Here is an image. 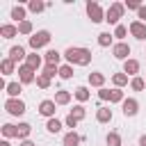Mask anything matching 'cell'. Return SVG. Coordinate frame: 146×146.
I'll return each instance as SVG.
<instances>
[{"label": "cell", "mask_w": 146, "mask_h": 146, "mask_svg": "<svg viewBox=\"0 0 146 146\" xmlns=\"http://www.w3.org/2000/svg\"><path fill=\"white\" fill-rule=\"evenodd\" d=\"M64 59H66V64H75V66H89L91 64V50L89 48H75V46H71V48H66L64 50Z\"/></svg>", "instance_id": "1"}, {"label": "cell", "mask_w": 146, "mask_h": 146, "mask_svg": "<svg viewBox=\"0 0 146 146\" xmlns=\"http://www.w3.org/2000/svg\"><path fill=\"white\" fill-rule=\"evenodd\" d=\"M123 14H125V5L123 2H112L107 7V11H105V21L110 25H119V21L123 18Z\"/></svg>", "instance_id": "2"}, {"label": "cell", "mask_w": 146, "mask_h": 146, "mask_svg": "<svg viewBox=\"0 0 146 146\" xmlns=\"http://www.w3.org/2000/svg\"><path fill=\"white\" fill-rule=\"evenodd\" d=\"M50 39H52V36H50V32H48V30H39V32H34V34L30 36V48L36 52L39 48L48 46V43H50Z\"/></svg>", "instance_id": "3"}, {"label": "cell", "mask_w": 146, "mask_h": 146, "mask_svg": "<svg viewBox=\"0 0 146 146\" xmlns=\"http://www.w3.org/2000/svg\"><path fill=\"white\" fill-rule=\"evenodd\" d=\"M36 71L34 68H30L27 64H21L18 66V82L21 84H32V82H36Z\"/></svg>", "instance_id": "4"}, {"label": "cell", "mask_w": 146, "mask_h": 146, "mask_svg": "<svg viewBox=\"0 0 146 146\" xmlns=\"http://www.w3.org/2000/svg\"><path fill=\"white\" fill-rule=\"evenodd\" d=\"M87 16L91 23H103L105 21V11L98 2H87Z\"/></svg>", "instance_id": "5"}, {"label": "cell", "mask_w": 146, "mask_h": 146, "mask_svg": "<svg viewBox=\"0 0 146 146\" xmlns=\"http://www.w3.org/2000/svg\"><path fill=\"white\" fill-rule=\"evenodd\" d=\"M5 110H7L11 116H23V114H25V103H23L21 98H7Z\"/></svg>", "instance_id": "6"}, {"label": "cell", "mask_w": 146, "mask_h": 146, "mask_svg": "<svg viewBox=\"0 0 146 146\" xmlns=\"http://www.w3.org/2000/svg\"><path fill=\"white\" fill-rule=\"evenodd\" d=\"M55 112H57V103L55 100H41L39 103V114L46 116V119H55Z\"/></svg>", "instance_id": "7"}, {"label": "cell", "mask_w": 146, "mask_h": 146, "mask_svg": "<svg viewBox=\"0 0 146 146\" xmlns=\"http://www.w3.org/2000/svg\"><path fill=\"white\" fill-rule=\"evenodd\" d=\"M128 32H130L135 39L144 41V39H146V23H144V21H132L130 27H128Z\"/></svg>", "instance_id": "8"}, {"label": "cell", "mask_w": 146, "mask_h": 146, "mask_svg": "<svg viewBox=\"0 0 146 146\" xmlns=\"http://www.w3.org/2000/svg\"><path fill=\"white\" fill-rule=\"evenodd\" d=\"M112 55H114L116 59H123V62H125V59H130V57H128V55H130V46H128L125 41H119V43L112 46Z\"/></svg>", "instance_id": "9"}, {"label": "cell", "mask_w": 146, "mask_h": 146, "mask_svg": "<svg viewBox=\"0 0 146 146\" xmlns=\"http://www.w3.org/2000/svg\"><path fill=\"white\" fill-rule=\"evenodd\" d=\"M139 68H141V64H139L137 59H132V57L123 62V73H125V75H130V78H137Z\"/></svg>", "instance_id": "10"}, {"label": "cell", "mask_w": 146, "mask_h": 146, "mask_svg": "<svg viewBox=\"0 0 146 146\" xmlns=\"http://www.w3.org/2000/svg\"><path fill=\"white\" fill-rule=\"evenodd\" d=\"M121 107H123V114H125V116H135V114L139 112V103H137V98H125V100L121 103Z\"/></svg>", "instance_id": "11"}, {"label": "cell", "mask_w": 146, "mask_h": 146, "mask_svg": "<svg viewBox=\"0 0 146 146\" xmlns=\"http://www.w3.org/2000/svg\"><path fill=\"white\" fill-rule=\"evenodd\" d=\"M80 141H82V137L75 130H68L64 135V139H62V146H80Z\"/></svg>", "instance_id": "12"}, {"label": "cell", "mask_w": 146, "mask_h": 146, "mask_svg": "<svg viewBox=\"0 0 146 146\" xmlns=\"http://www.w3.org/2000/svg\"><path fill=\"white\" fill-rule=\"evenodd\" d=\"M16 34H18V25H14V23H5L0 27V36L2 39H14Z\"/></svg>", "instance_id": "13"}, {"label": "cell", "mask_w": 146, "mask_h": 146, "mask_svg": "<svg viewBox=\"0 0 146 146\" xmlns=\"http://www.w3.org/2000/svg\"><path fill=\"white\" fill-rule=\"evenodd\" d=\"M9 59H14L16 64H18V62H23V59H27L25 48H23V46H11V48H9Z\"/></svg>", "instance_id": "14"}, {"label": "cell", "mask_w": 146, "mask_h": 146, "mask_svg": "<svg viewBox=\"0 0 146 146\" xmlns=\"http://www.w3.org/2000/svg\"><path fill=\"white\" fill-rule=\"evenodd\" d=\"M89 84L91 87H98V89H103V84H105V75L100 73V71H94V73H89Z\"/></svg>", "instance_id": "15"}, {"label": "cell", "mask_w": 146, "mask_h": 146, "mask_svg": "<svg viewBox=\"0 0 146 146\" xmlns=\"http://www.w3.org/2000/svg\"><path fill=\"white\" fill-rule=\"evenodd\" d=\"M5 89H7V96H9V98H18L21 91H23V84H21V82H7Z\"/></svg>", "instance_id": "16"}, {"label": "cell", "mask_w": 146, "mask_h": 146, "mask_svg": "<svg viewBox=\"0 0 146 146\" xmlns=\"http://www.w3.org/2000/svg\"><path fill=\"white\" fill-rule=\"evenodd\" d=\"M41 62H43V57H41V55H36V52H30V55H27V59H25V64H27L30 68H34V71H39V68H41Z\"/></svg>", "instance_id": "17"}, {"label": "cell", "mask_w": 146, "mask_h": 146, "mask_svg": "<svg viewBox=\"0 0 146 146\" xmlns=\"http://www.w3.org/2000/svg\"><path fill=\"white\" fill-rule=\"evenodd\" d=\"M96 121H98V123H110V121H112V110H110V107H98Z\"/></svg>", "instance_id": "18"}, {"label": "cell", "mask_w": 146, "mask_h": 146, "mask_svg": "<svg viewBox=\"0 0 146 146\" xmlns=\"http://www.w3.org/2000/svg\"><path fill=\"white\" fill-rule=\"evenodd\" d=\"M30 132H32V125H30V123H18V125H16V137H18L21 141H25V139L30 137Z\"/></svg>", "instance_id": "19"}, {"label": "cell", "mask_w": 146, "mask_h": 146, "mask_svg": "<svg viewBox=\"0 0 146 146\" xmlns=\"http://www.w3.org/2000/svg\"><path fill=\"white\" fill-rule=\"evenodd\" d=\"M14 68H16V62H14V59L5 57V59L0 62V71H2V75H11V73H14Z\"/></svg>", "instance_id": "20"}, {"label": "cell", "mask_w": 146, "mask_h": 146, "mask_svg": "<svg viewBox=\"0 0 146 146\" xmlns=\"http://www.w3.org/2000/svg\"><path fill=\"white\" fill-rule=\"evenodd\" d=\"M11 18H14L16 23H23V21H27V18H25V7H23V5H16V7H11Z\"/></svg>", "instance_id": "21"}, {"label": "cell", "mask_w": 146, "mask_h": 146, "mask_svg": "<svg viewBox=\"0 0 146 146\" xmlns=\"http://www.w3.org/2000/svg\"><path fill=\"white\" fill-rule=\"evenodd\" d=\"M43 59H46V64H55V66H59V62H62V52H57V50H48V52L43 55Z\"/></svg>", "instance_id": "22"}, {"label": "cell", "mask_w": 146, "mask_h": 146, "mask_svg": "<svg viewBox=\"0 0 146 146\" xmlns=\"http://www.w3.org/2000/svg\"><path fill=\"white\" fill-rule=\"evenodd\" d=\"M55 103H57V105H68V103H71V91L59 89V91L55 94Z\"/></svg>", "instance_id": "23"}, {"label": "cell", "mask_w": 146, "mask_h": 146, "mask_svg": "<svg viewBox=\"0 0 146 146\" xmlns=\"http://www.w3.org/2000/svg\"><path fill=\"white\" fill-rule=\"evenodd\" d=\"M112 84H114L116 89L125 87V84H128V75H125L123 71H121V73H114V75H112Z\"/></svg>", "instance_id": "24"}, {"label": "cell", "mask_w": 146, "mask_h": 146, "mask_svg": "<svg viewBox=\"0 0 146 146\" xmlns=\"http://www.w3.org/2000/svg\"><path fill=\"white\" fill-rule=\"evenodd\" d=\"M46 7H48V5H46V2H41V0H30V2H27V9H30L32 14H41Z\"/></svg>", "instance_id": "25"}, {"label": "cell", "mask_w": 146, "mask_h": 146, "mask_svg": "<svg viewBox=\"0 0 146 146\" xmlns=\"http://www.w3.org/2000/svg\"><path fill=\"white\" fill-rule=\"evenodd\" d=\"M112 39H114V34L100 32V34H98V46H100V48H110V46H112Z\"/></svg>", "instance_id": "26"}, {"label": "cell", "mask_w": 146, "mask_h": 146, "mask_svg": "<svg viewBox=\"0 0 146 146\" xmlns=\"http://www.w3.org/2000/svg\"><path fill=\"white\" fill-rule=\"evenodd\" d=\"M73 96H75V98H78L80 103H87L91 94H89V89H87V87H75V91H73Z\"/></svg>", "instance_id": "27"}, {"label": "cell", "mask_w": 146, "mask_h": 146, "mask_svg": "<svg viewBox=\"0 0 146 146\" xmlns=\"http://www.w3.org/2000/svg\"><path fill=\"white\" fill-rule=\"evenodd\" d=\"M46 130H48L50 135H57V132L62 130V121H59V119H48V123H46Z\"/></svg>", "instance_id": "28"}, {"label": "cell", "mask_w": 146, "mask_h": 146, "mask_svg": "<svg viewBox=\"0 0 146 146\" xmlns=\"http://www.w3.org/2000/svg\"><path fill=\"white\" fill-rule=\"evenodd\" d=\"M18 34L32 36V34H34V27H32V23H30V21H23V23H18Z\"/></svg>", "instance_id": "29"}, {"label": "cell", "mask_w": 146, "mask_h": 146, "mask_svg": "<svg viewBox=\"0 0 146 146\" xmlns=\"http://www.w3.org/2000/svg\"><path fill=\"white\" fill-rule=\"evenodd\" d=\"M59 78L62 80H71L73 78V66L71 64H62L59 66Z\"/></svg>", "instance_id": "30"}, {"label": "cell", "mask_w": 146, "mask_h": 146, "mask_svg": "<svg viewBox=\"0 0 146 146\" xmlns=\"http://www.w3.org/2000/svg\"><path fill=\"white\" fill-rule=\"evenodd\" d=\"M125 100V96H123V91L121 89H110V103H123Z\"/></svg>", "instance_id": "31"}, {"label": "cell", "mask_w": 146, "mask_h": 146, "mask_svg": "<svg viewBox=\"0 0 146 146\" xmlns=\"http://www.w3.org/2000/svg\"><path fill=\"white\" fill-rule=\"evenodd\" d=\"M105 141H107V146H121V135L119 132H107V137H105Z\"/></svg>", "instance_id": "32"}, {"label": "cell", "mask_w": 146, "mask_h": 146, "mask_svg": "<svg viewBox=\"0 0 146 146\" xmlns=\"http://www.w3.org/2000/svg\"><path fill=\"white\" fill-rule=\"evenodd\" d=\"M144 87H146V80H144V78H139V75H137V78H132V80H130V89H132V91H141Z\"/></svg>", "instance_id": "33"}, {"label": "cell", "mask_w": 146, "mask_h": 146, "mask_svg": "<svg viewBox=\"0 0 146 146\" xmlns=\"http://www.w3.org/2000/svg\"><path fill=\"white\" fill-rule=\"evenodd\" d=\"M41 73L48 75V78H55V75H59V66H55V64H46Z\"/></svg>", "instance_id": "34"}, {"label": "cell", "mask_w": 146, "mask_h": 146, "mask_svg": "<svg viewBox=\"0 0 146 146\" xmlns=\"http://www.w3.org/2000/svg\"><path fill=\"white\" fill-rule=\"evenodd\" d=\"M50 80H52V78L39 73V75H36V87H39V89H48V87H50Z\"/></svg>", "instance_id": "35"}, {"label": "cell", "mask_w": 146, "mask_h": 146, "mask_svg": "<svg viewBox=\"0 0 146 146\" xmlns=\"http://www.w3.org/2000/svg\"><path fill=\"white\" fill-rule=\"evenodd\" d=\"M68 114H71V116H75V119H78V121H82V119H84V116H87V110H84V107H82V105H75V107H73V110H71V112H68Z\"/></svg>", "instance_id": "36"}, {"label": "cell", "mask_w": 146, "mask_h": 146, "mask_svg": "<svg viewBox=\"0 0 146 146\" xmlns=\"http://www.w3.org/2000/svg\"><path fill=\"white\" fill-rule=\"evenodd\" d=\"M2 137H5V139H11V137H16V125H11V123H5V125H2Z\"/></svg>", "instance_id": "37"}, {"label": "cell", "mask_w": 146, "mask_h": 146, "mask_svg": "<svg viewBox=\"0 0 146 146\" xmlns=\"http://www.w3.org/2000/svg\"><path fill=\"white\" fill-rule=\"evenodd\" d=\"M125 34H128V27H125V25H116V27H114V36H116L119 41H123Z\"/></svg>", "instance_id": "38"}, {"label": "cell", "mask_w": 146, "mask_h": 146, "mask_svg": "<svg viewBox=\"0 0 146 146\" xmlns=\"http://www.w3.org/2000/svg\"><path fill=\"white\" fill-rule=\"evenodd\" d=\"M123 5H125V9H135V11L141 9V2H139V0H125Z\"/></svg>", "instance_id": "39"}, {"label": "cell", "mask_w": 146, "mask_h": 146, "mask_svg": "<svg viewBox=\"0 0 146 146\" xmlns=\"http://www.w3.org/2000/svg\"><path fill=\"white\" fill-rule=\"evenodd\" d=\"M64 123H66V128H71V130H75V128H78V123H80V121H78V119H75V116H71V114H68V116H66V119H64Z\"/></svg>", "instance_id": "40"}, {"label": "cell", "mask_w": 146, "mask_h": 146, "mask_svg": "<svg viewBox=\"0 0 146 146\" xmlns=\"http://www.w3.org/2000/svg\"><path fill=\"white\" fill-rule=\"evenodd\" d=\"M98 98H100V100H110V89H105V87L98 89Z\"/></svg>", "instance_id": "41"}, {"label": "cell", "mask_w": 146, "mask_h": 146, "mask_svg": "<svg viewBox=\"0 0 146 146\" xmlns=\"http://www.w3.org/2000/svg\"><path fill=\"white\" fill-rule=\"evenodd\" d=\"M137 16H139V21H141V18H146V5H141V9L137 11Z\"/></svg>", "instance_id": "42"}, {"label": "cell", "mask_w": 146, "mask_h": 146, "mask_svg": "<svg viewBox=\"0 0 146 146\" xmlns=\"http://www.w3.org/2000/svg\"><path fill=\"white\" fill-rule=\"evenodd\" d=\"M21 146H36L34 141H30V139H25V141H21Z\"/></svg>", "instance_id": "43"}, {"label": "cell", "mask_w": 146, "mask_h": 146, "mask_svg": "<svg viewBox=\"0 0 146 146\" xmlns=\"http://www.w3.org/2000/svg\"><path fill=\"white\" fill-rule=\"evenodd\" d=\"M139 146H146V135H141V137H139Z\"/></svg>", "instance_id": "44"}, {"label": "cell", "mask_w": 146, "mask_h": 146, "mask_svg": "<svg viewBox=\"0 0 146 146\" xmlns=\"http://www.w3.org/2000/svg\"><path fill=\"white\" fill-rule=\"evenodd\" d=\"M0 146H9V139H2V141H0Z\"/></svg>", "instance_id": "45"}, {"label": "cell", "mask_w": 146, "mask_h": 146, "mask_svg": "<svg viewBox=\"0 0 146 146\" xmlns=\"http://www.w3.org/2000/svg\"><path fill=\"white\" fill-rule=\"evenodd\" d=\"M144 80H146V78H144Z\"/></svg>", "instance_id": "46"}]
</instances>
